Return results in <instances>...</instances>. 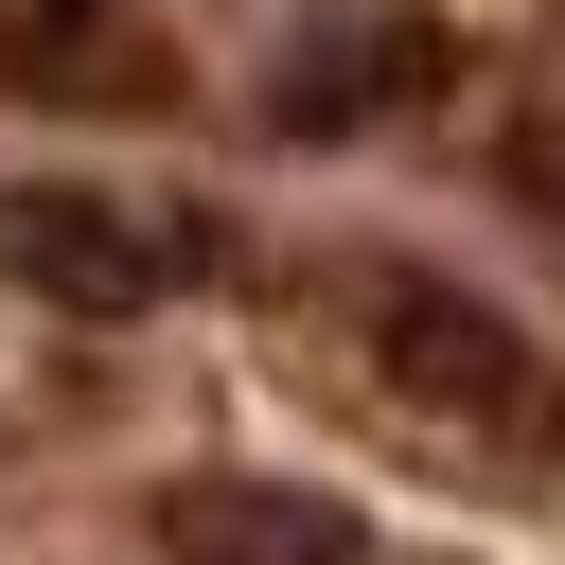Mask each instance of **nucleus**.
Segmentation results:
<instances>
[{"instance_id":"f03ea898","label":"nucleus","mask_w":565,"mask_h":565,"mask_svg":"<svg viewBox=\"0 0 565 565\" xmlns=\"http://www.w3.org/2000/svg\"><path fill=\"white\" fill-rule=\"evenodd\" d=\"M177 247H194V230L106 212V194H0V265H18V282H53V300H88V318H141L159 282H194Z\"/></svg>"},{"instance_id":"20e7f679","label":"nucleus","mask_w":565,"mask_h":565,"mask_svg":"<svg viewBox=\"0 0 565 565\" xmlns=\"http://www.w3.org/2000/svg\"><path fill=\"white\" fill-rule=\"evenodd\" d=\"M0 71H18V88H106V106H159V88H177V53H159L124 0H18V18H0Z\"/></svg>"},{"instance_id":"7ed1b4c3","label":"nucleus","mask_w":565,"mask_h":565,"mask_svg":"<svg viewBox=\"0 0 565 565\" xmlns=\"http://www.w3.org/2000/svg\"><path fill=\"white\" fill-rule=\"evenodd\" d=\"M159 547L177 565H353V494H300V477H177L159 494Z\"/></svg>"},{"instance_id":"f257e3e1","label":"nucleus","mask_w":565,"mask_h":565,"mask_svg":"<svg viewBox=\"0 0 565 565\" xmlns=\"http://www.w3.org/2000/svg\"><path fill=\"white\" fill-rule=\"evenodd\" d=\"M318 300L353 318V371H371V406H388L424 459H459V477H547V459H565V371H547L477 282H424V265H388V247H335Z\"/></svg>"}]
</instances>
